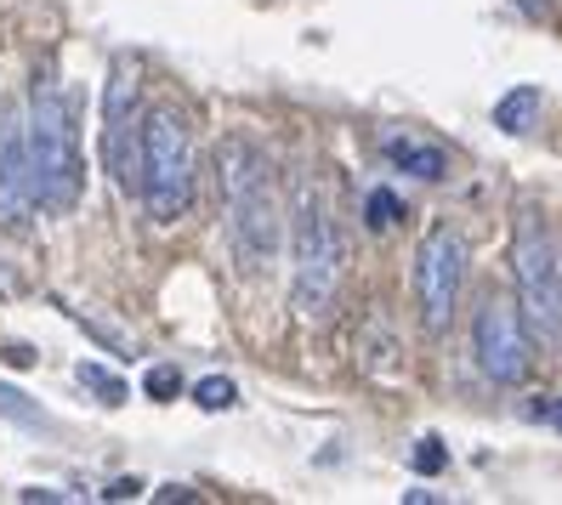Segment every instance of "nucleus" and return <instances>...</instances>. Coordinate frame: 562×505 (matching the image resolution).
Listing matches in <instances>:
<instances>
[{
  "label": "nucleus",
  "mask_w": 562,
  "mask_h": 505,
  "mask_svg": "<svg viewBox=\"0 0 562 505\" xmlns=\"http://www.w3.org/2000/svg\"><path fill=\"white\" fill-rule=\"evenodd\" d=\"M143 205L154 222H177L193 205V143L177 109L143 114Z\"/></svg>",
  "instance_id": "20e7f679"
},
{
  "label": "nucleus",
  "mask_w": 562,
  "mask_h": 505,
  "mask_svg": "<svg viewBox=\"0 0 562 505\" xmlns=\"http://www.w3.org/2000/svg\"><path fill=\"white\" fill-rule=\"evenodd\" d=\"M512 279H517V313L522 324L551 341L557 335V307H562V261H557V239L540 211H522L517 239H512Z\"/></svg>",
  "instance_id": "39448f33"
},
{
  "label": "nucleus",
  "mask_w": 562,
  "mask_h": 505,
  "mask_svg": "<svg viewBox=\"0 0 562 505\" xmlns=\"http://www.w3.org/2000/svg\"><path fill=\"white\" fill-rule=\"evenodd\" d=\"M290 250H295V307L307 318H324L336 307V284H341V227H336V216H329L324 193L313 182L295 188Z\"/></svg>",
  "instance_id": "7ed1b4c3"
},
{
  "label": "nucleus",
  "mask_w": 562,
  "mask_h": 505,
  "mask_svg": "<svg viewBox=\"0 0 562 505\" xmlns=\"http://www.w3.org/2000/svg\"><path fill=\"white\" fill-rule=\"evenodd\" d=\"M143 392H148L154 403H171V397L182 392V375H177V363H154L148 375H143Z\"/></svg>",
  "instance_id": "4468645a"
},
{
  "label": "nucleus",
  "mask_w": 562,
  "mask_h": 505,
  "mask_svg": "<svg viewBox=\"0 0 562 505\" xmlns=\"http://www.w3.org/2000/svg\"><path fill=\"white\" fill-rule=\"evenodd\" d=\"M409 460H415V471H426V478H438V471L449 465V454H443V444H438V437H420Z\"/></svg>",
  "instance_id": "dca6fc26"
},
{
  "label": "nucleus",
  "mask_w": 562,
  "mask_h": 505,
  "mask_svg": "<svg viewBox=\"0 0 562 505\" xmlns=\"http://www.w3.org/2000/svg\"><path fill=\"white\" fill-rule=\"evenodd\" d=\"M103 494H109V500H137V494H143V483H137V478H120V483H109Z\"/></svg>",
  "instance_id": "a211bd4d"
},
{
  "label": "nucleus",
  "mask_w": 562,
  "mask_h": 505,
  "mask_svg": "<svg viewBox=\"0 0 562 505\" xmlns=\"http://www.w3.org/2000/svg\"><path fill=\"white\" fill-rule=\"evenodd\" d=\"M535 415H540V420H562V403H540Z\"/></svg>",
  "instance_id": "6ab92c4d"
},
{
  "label": "nucleus",
  "mask_w": 562,
  "mask_h": 505,
  "mask_svg": "<svg viewBox=\"0 0 562 505\" xmlns=\"http://www.w3.org/2000/svg\"><path fill=\"white\" fill-rule=\"evenodd\" d=\"M23 137H29V165H35V199L46 211H75L80 205V137H75V109L63 86L52 75L35 80L29 91V120H23Z\"/></svg>",
  "instance_id": "f03ea898"
},
{
  "label": "nucleus",
  "mask_w": 562,
  "mask_h": 505,
  "mask_svg": "<svg viewBox=\"0 0 562 505\" xmlns=\"http://www.w3.org/2000/svg\"><path fill=\"white\" fill-rule=\"evenodd\" d=\"M512 7H522V12H546V0H512Z\"/></svg>",
  "instance_id": "aec40b11"
},
{
  "label": "nucleus",
  "mask_w": 562,
  "mask_h": 505,
  "mask_svg": "<svg viewBox=\"0 0 562 505\" xmlns=\"http://www.w3.org/2000/svg\"><path fill=\"white\" fill-rule=\"evenodd\" d=\"M381 148H386V159L398 165V171H409V177H420V182H443V177H449V154H443L438 143L415 137V131H392Z\"/></svg>",
  "instance_id": "9d476101"
},
{
  "label": "nucleus",
  "mask_w": 562,
  "mask_h": 505,
  "mask_svg": "<svg viewBox=\"0 0 562 505\" xmlns=\"http://www.w3.org/2000/svg\"><path fill=\"white\" fill-rule=\"evenodd\" d=\"M398 216H404V205H398V193H392V188H370V193H363V222H370L375 233H392Z\"/></svg>",
  "instance_id": "f8f14e48"
},
{
  "label": "nucleus",
  "mask_w": 562,
  "mask_h": 505,
  "mask_svg": "<svg viewBox=\"0 0 562 505\" xmlns=\"http://www.w3.org/2000/svg\"><path fill=\"white\" fill-rule=\"evenodd\" d=\"M80 386H91L103 403H125V381H120V375H109L103 363H80Z\"/></svg>",
  "instance_id": "ddd939ff"
},
{
  "label": "nucleus",
  "mask_w": 562,
  "mask_h": 505,
  "mask_svg": "<svg viewBox=\"0 0 562 505\" xmlns=\"http://www.w3.org/2000/svg\"><path fill=\"white\" fill-rule=\"evenodd\" d=\"M460 284H467V239L443 222L420 239L415 250V313L426 335H443L460 307Z\"/></svg>",
  "instance_id": "423d86ee"
},
{
  "label": "nucleus",
  "mask_w": 562,
  "mask_h": 505,
  "mask_svg": "<svg viewBox=\"0 0 562 505\" xmlns=\"http://www.w3.org/2000/svg\"><path fill=\"white\" fill-rule=\"evenodd\" d=\"M535 114H540V91H535V86H517V91H506L501 103H494V125L512 131V137L535 131Z\"/></svg>",
  "instance_id": "9b49d317"
},
{
  "label": "nucleus",
  "mask_w": 562,
  "mask_h": 505,
  "mask_svg": "<svg viewBox=\"0 0 562 505\" xmlns=\"http://www.w3.org/2000/svg\"><path fill=\"white\" fill-rule=\"evenodd\" d=\"M477 363L494 386H517L528 381V369H535V347H528V324L512 301H483L477 313Z\"/></svg>",
  "instance_id": "6e6552de"
},
{
  "label": "nucleus",
  "mask_w": 562,
  "mask_h": 505,
  "mask_svg": "<svg viewBox=\"0 0 562 505\" xmlns=\"http://www.w3.org/2000/svg\"><path fill=\"white\" fill-rule=\"evenodd\" d=\"M35 165H29V137L12 103H0V222L7 227H29L35 216Z\"/></svg>",
  "instance_id": "1a4fd4ad"
},
{
  "label": "nucleus",
  "mask_w": 562,
  "mask_h": 505,
  "mask_svg": "<svg viewBox=\"0 0 562 505\" xmlns=\"http://www.w3.org/2000/svg\"><path fill=\"white\" fill-rule=\"evenodd\" d=\"M234 397H239L234 381H222V375H211V381L193 386V403H200V409H211V415H216V409H234Z\"/></svg>",
  "instance_id": "2eb2a0df"
},
{
  "label": "nucleus",
  "mask_w": 562,
  "mask_h": 505,
  "mask_svg": "<svg viewBox=\"0 0 562 505\" xmlns=\"http://www.w3.org/2000/svg\"><path fill=\"white\" fill-rule=\"evenodd\" d=\"M0 415H7V420H41V409L18 386H0Z\"/></svg>",
  "instance_id": "f3484780"
},
{
  "label": "nucleus",
  "mask_w": 562,
  "mask_h": 505,
  "mask_svg": "<svg viewBox=\"0 0 562 505\" xmlns=\"http://www.w3.org/2000/svg\"><path fill=\"white\" fill-rule=\"evenodd\" d=\"M216 171H222V211H227L234 250L250 273H261V267L279 256V233H284L273 171H268V159H261V148L245 143V137H222Z\"/></svg>",
  "instance_id": "f257e3e1"
},
{
  "label": "nucleus",
  "mask_w": 562,
  "mask_h": 505,
  "mask_svg": "<svg viewBox=\"0 0 562 505\" xmlns=\"http://www.w3.org/2000/svg\"><path fill=\"white\" fill-rule=\"evenodd\" d=\"M103 154L120 188H143V80L137 63L120 57L103 91Z\"/></svg>",
  "instance_id": "0eeeda50"
}]
</instances>
